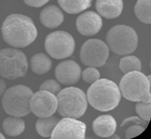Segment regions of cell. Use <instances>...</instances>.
<instances>
[{"label": "cell", "mask_w": 151, "mask_h": 139, "mask_svg": "<svg viewBox=\"0 0 151 139\" xmlns=\"http://www.w3.org/2000/svg\"><path fill=\"white\" fill-rule=\"evenodd\" d=\"M4 40L16 48H25L31 44L37 36V30L29 17L19 13L8 15L1 26Z\"/></svg>", "instance_id": "6da1fadb"}, {"label": "cell", "mask_w": 151, "mask_h": 139, "mask_svg": "<svg viewBox=\"0 0 151 139\" xmlns=\"http://www.w3.org/2000/svg\"><path fill=\"white\" fill-rule=\"evenodd\" d=\"M86 97L87 101L94 109L106 112L118 106L121 93L113 81L105 78L99 79L88 87Z\"/></svg>", "instance_id": "7a4b0ae2"}, {"label": "cell", "mask_w": 151, "mask_h": 139, "mask_svg": "<svg viewBox=\"0 0 151 139\" xmlns=\"http://www.w3.org/2000/svg\"><path fill=\"white\" fill-rule=\"evenodd\" d=\"M150 76H146L140 71L126 73L119 83L120 93L126 100L131 101L150 103Z\"/></svg>", "instance_id": "3957f363"}, {"label": "cell", "mask_w": 151, "mask_h": 139, "mask_svg": "<svg viewBox=\"0 0 151 139\" xmlns=\"http://www.w3.org/2000/svg\"><path fill=\"white\" fill-rule=\"evenodd\" d=\"M58 113L63 117L78 118L83 116L87 108V100L80 88L70 86L61 90L57 94Z\"/></svg>", "instance_id": "277c9868"}, {"label": "cell", "mask_w": 151, "mask_h": 139, "mask_svg": "<svg viewBox=\"0 0 151 139\" xmlns=\"http://www.w3.org/2000/svg\"><path fill=\"white\" fill-rule=\"evenodd\" d=\"M32 90L24 84L13 86L2 96V105L6 113L15 117H24L31 113L30 99Z\"/></svg>", "instance_id": "5b68a950"}, {"label": "cell", "mask_w": 151, "mask_h": 139, "mask_svg": "<svg viewBox=\"0 0 151 139\" xmlns=\"http://www.w3.org/2000/svg\"><path fill=\"white\" fill-rule=\"evenodd\" d=\"M106 39L109 49L119 55L132 53L138 44L137 33L132 27L125 25H117L111 28Z\"/></svg>", "instance_id": "8992f818"}, {"label": "cell", "mask_w": 151, "mask_h": 139, "mask_svg": "<svg viewBox=\"0 0 151 139\" xmlns=\"http://www.w3.org/2000/svg\"><path fill=\"white\" fill-rule=\"evenodd\" d=\"M28 63L24 53L17 48H6L0 50V76L9 80L24 77Z\"/></svg>", "instance_id": "52a82bcc"}, {"label": "cell", "mask_w": 151, "mask_h": 139, "mask_svg": "<svg viewBox=\"0 0 151 139\" xmlns=\"http://www.w3.org/2000/svg\"><path fill=\"white\" fill-rule=\"evenodd\" d=\"M73 37L65 31H54L48 34L44 43L47 53L52 58L62 59L71 56L75 49Z\"/></svg>", "instance_id": "ba28073f"}, {"label": "cell", "mask_w": 151, "mask_h": 139, "mask_svg": "<svg viewBox=\"0 0 151 139\" xmlns=\"http://www.w3.org/2000/svg\"><path fill=\"white\" fill-rule=\"evenodd\" d=\"M109 56L107 44L98 39H90L84 42L80 50V59L87 66L100 67L105 64Z\"/></svg>", "instance_id": "9c48e42d"}, {"label": "cell", "mask_w": 151, "mask_h": 139, "mask_svg": "<svg viewBox=\"0 0 151 139\" xmlns=\"http://www.w3.org/2000/svg\"><path fill=\"white\" fill-rule=\"evenodd\" d=\"M86 125L73 117H64L55 126L51 139H84L86 137Z\"/></svg>", "instance_id": "30bf717a"}, {"label": "cell", "mask_w": 151, "mask_h": 139, "mask_svg": "<svg viewBox=\"0 0 151 139\" xmlns=\"http://www.w3.org/2000/svg\"><path fill=\"white\" fill-rule=\"evenodd\" d=\"M31 112L38 117L52 116L57 109V96L45 90L33 93L29 102Z\"/></svg>", "instance_id": "8fae6325"}, {"label": "cell", "mask_w": 151, "mask_h": 139, "mask_svg": "<svg viewBox=\"0 0 151 139\" xmlns=\"http://www.w3.org/2000/svg\"><path fill=\"white\" fill-rule=\"evenodd\" d=\"M81 69L79 65L73 60L60 62L55 69V76L61 84L70 86L77 83L81 77Z\"/></svg>", "instance_id": "7c38bea8"}, {"label": "cell", "mask_w": 151, "mask_h": 139, "mask_svg": "<svg viewBox=\"0 0 151 139\" xmlns=\"http://www.w3.org/2000/svg\"><path fill=\"white\" fill-rule=\"evenodd\" d=\"M102 24L101 16L91 11L80 14L76 22L77 30L84 36H93L97 34L100 30Z\"/></svg>", "instance_id": "4fadbf2b"}, {"label": "cell", "mask_w": 151, "mask_h": 139, "mask_svg": "<svg viewBox=\"0 0 151 139\" xmlns=\"http://www.w3.org/2000/svg\"><path fill=\"white\" fill-rule=\"evenodd\" d=\"M117 124L114 118L110 114H103L97 117L92 124L94 133L99 137L109 138L114 133Z\"/></svg>", "instance_id": "5bb4252c"}, {"label": "cell", "mask_w": 151, "mask_h": 139, "mask_svg": "<svg viewBox=\"0 0 151 139\" xmlns=\"http://www.w3.org/2000/svg\"><path fill=\"white\" fill-rule=\"evenodd\" d=\"M123 8V0H96V9L98 14L106 19L118 17Z\"/></svg>", "instance_id": "9a60e30c"}, {"label": "cell", "mask_w": 151, "mask_h": 139, "mask_svg": "<svg viewBox=\"0 0 151 139\" xmlns=\"http://www.w3.org/2000/svg\"><path fill=\"white\" fill-rule=\"evenodd\" d=\"M40 20L44 26L54 29L57 28L63 23L64 14L56 5H48L41 11Z\"/></svg>", "instance_id": "2e32d148"}, {"label": "cell", "mask_w": 151, "mask_h": 139, "mask_svg": "<svg viewBox=\"0 0 151 139\" xmlns=\"http://www.w3.org/2000/svg\"><path fill=\"white\" fill-rule=\"evenodd\" d=\"M52 66L51 59L44 53H38L33 55L30 59L31 70L35 74L41 75L47 73Z\"/></svg>", "instance_id": "e0dca14e"}, {"label": "cell", "mask_w": 151, "mask_h": 139, "mask_svg": "<svg viewBox=\"0 0 151 139\" xmlns=\"http://www.w3.org/2000/svg\"><path fill=\"white\" fill-rule=\"evenodd\" d=\"M25 122L19 117L12 116L5 118L2 123V128L9 136L16 137L22 134L25 130Z\"/></svg>", "instance_id": "ac0fdd59"}, {"label": "cell", "mask_w": 151, "mask_h": 139, "mask_svg": "<svg viewBox=\"0 0 151 139\" xmlns=\"http://www.w3.org/2000/svg\"><path fill=\"white\" fill-rule=\"evenodd\" d=\"M60 7L67 13L76 14L91 5L92 0H57Z\"/></svg>", "instance_id": "d6986e66"}, {"label": "cell", "mask_w": 151, "mask_h": 139, "mask_svg": "<svg viewBox=\"0 0 151 139\" xmlns=\"http://www.w3.org/2000/svg\"><path fill=\"white\" fill-rule=\"evenodd\" d=\"M59 120L58 118L53 116L39 117L35 123V129L37 133L42 137H50L55 126Z\"/></svg>", "instance_id": "ffe728a7"}, {"label": "cell", "mask_w": 151, "mask_h": 139, "mask_svg": "<svg viewBox=\"0 0 151 139\" xmlns=\"http://www.w3.org/2000/svg\"><path fill=\"white\" fill-rule=\"evenodd\" d=\"M137 18L146 24L151 23L150 0H137L134 8Z\"/></svg>", "instance_id": "44dd1931"}, {"label": "cell", "mask_w": 151, "mask_h": 139, "mask_svg": "<svg viewBox=\"0 0 151 139\" xmlns=\"http://www.w3.org/2000/svg\"><path fill=\"white\" fill-rule=\"evenodd\" d=\"M119 68L123 73L126 74L132 71H140L142 64L136 56L127 55L120 60Z\"/></svg>", "instance_id": "7402d4cb"}, {"label": "cell", "mask_w": 151, "mask_h": 139, "mask_svg": "<svg viewBox=\"0 0 151 139\" xmlns=\"http://www.w3.org/2000/svg\"><path fill=\"white\" fill-rule=\"evenodd\" d=\"M136 111L140 118L146 121H150L151 116V103L137 101L135 106Z\"/></svg>", "instance_id": "603a6c76"}, {"label": "cell", "mask_w": 151, "mask_h": 139, "mask_svg": "<svg viewBox=\"0 0 151 139\" xmlns=\"http://www.w3.org/2000/svg\"><path fill=\"white\" fill-rule=\"evenodd\" d=\"M81 74L83 80L88 84H92L98 80L100 76L99 70L95 67L92 66L86 68Z\"/></svg>", "instance_id": "cb8c5ba5"}, {"label": "cell", "mask_w": 151, "mask_h": 139, "mask_svg": "<svg viewBox=\"0 0 151 139\" xmlns=\"http://www.w3.org/2000/svg\"><path fill=\"white\" fill-rule=\"evenodd\" d=\"M39 90H45L56 95L61 90V86L57 80L54 79H48L40 85Z\"/></svg>", "instance_id": "d4e9b609"}, {"label": "cell", "mask_w": 151, "mask_h": 139, "mask_svg": "<svg viewBox=\"0 0 151 139\" xmlns=\"http://www.w3.org/2000/svg\"><path fill=\"white\" fill-rule=\"evenodd\" d=\"M126 128L125 137L127 139L133 138L138 136L146 129L145 127L138 124H132Z\"/></svg>", "instance_id": "484cf974"}, {"label": "cell", "mask_w": 151, "mask_h": 139, "mask_svg": "<svg viewBox=\"0 0 151 139\" xmlns=\"http://www.w3.org/2000/svg\"><path fill=\"white\" fill-rule=\"evenodd\" d=\"M148 123L146 121L143 120L141 118H139L136 116H132L128 118H126L124 121L122 123L120 127H127V126L132 124H138L143 126L145 128H146L148 126Z\"/></svg>", "instance_id": "4316f807"}, {"label": "cell", "mask_w": 151, "mask_h": 139, "mask_svg": "<svg viewBox=\"0 0 151 139\" xmlns=\"http://www.w3.org/2000/svg\"><path fill=\"white\" fill-rule=\"evenodd\" d=\"M28 6L38 8L46 4L50 0H23Z\"/></svg>", "instance_id": "83f0119b"}, {"label": "cell", "mask_w": 151, "mask_h": 139, "mask_svg": "<svg viewBox=\"0 0 151 139\" xmlns=\"http://www.w3.org/2000/svg\"><path fill=\"white\" fill-rule=\"evenodd\" d=\"M6 90V84L4 79L0 78V97L3 96Z\"/></svg>", "instance_id": "f1b7e54d"}, {"label": "cell", "mask_w": 151, "mask_h": 139, "mask_svg": "<svg viewBox=\"0 0 151 139\" xmlns=\"http://www.w3.org/2000/svg\"><path fill=\"white\" fill-rule=\"evenodd\" d=\"M109 138H120L119 136L117 135V134H115L114 133L110 137H109Z\"/></svg>", "instance_id": "f546056e"}, {"label": "cell", "mask_w": 151, "mask_h": 139, "mask_svg": "<svg viewBox=\"0 0 151 139\" xmlns=\"http://www.w3.org/2000/svg\"><path fill=\"white\" fill-rule=\"evenodd\" d=\"M0 138H5L4 135L0 132Z\"/></svg>", "instance_id": "4dcf8cb0"}]
</instances>
